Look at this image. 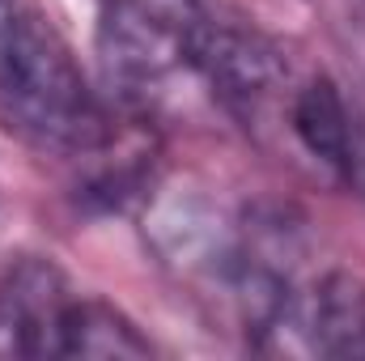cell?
Here are the masks:
<instances>
[{
    "label": "cell",
    "instance_id": "1",
    "mask_svg": "<svg viewBox=\"0 0 365 361\" xmlns=\"http://www.w3.org/2000/svg\"><path fill=\"white\" fill-rule=\"evenodd\" d=\"M0 119L56 153H93L110 136L77 60L21 0H0Z\"/></svg>",
    "mask_w": 365,
    "mask_h": 361
},
{
    "label": "cell",
    "instance_id": "2",
    "mask_svg": "<svg viewBox=\"0 0 365 361\" xmlns=\"http://www.w3.org/2000/svg\"><path fill=\"white\" fill-rule=\"evenodd\" d=\"M259 349L302 357H365V280L327 272L314 285H297L280 319L259 336Z\"/></svg>",
    "mask_w": 365,
    "mask_h": 361
},
{
    "label": "cell",
    "instance_id": "3",
    "mask_svg": "<svg viewBox=\"0 0 365 361\" xmlns=\"http://www.w3.org/2000/svg\"><path fill=\"white\" fill-rule=\"evenodd\" d=\"M187 68H195L212 86V93L247 123L280 93L289 77L284 56L264 34L208 21L204 13L187 30Z\"/></svg>",
    "mask_w": 365,
    "mask_h": 361
},
{
    "label": "cell",
    "instance_id": "4",
    "mask_svg": "<svg viewBox=\"0 0 365 361\" xmlns=\"http://www.w3.org/2000/svg\"><path fill=\"white\" fill-rule=\"evenodd\" d=\"M98 60H102V73L110 86L149 98L153 90L166 86L170 73H179L187 64V30L140 17V13L102 9Z\"/></svg>",
    "mask_w": 365,
    "mask_h": 361
},
{
    "label": "cell",
    "instance_id": "5",
    "mask_svg": "<svg viewBox=\"0 0 365 361\" xmlns=\"http://www.w3.org/2000/svg\"><path fill=\"white\" fill-rule=\"evenodd\" d=\"M73 302L64 272L47 260H21L0 280V349L17 357H56L60 319Z\"/></svg>",
    "mask_w": 365,
    "mask_h": 361
},
{
    "label": "cell",
    "instance_id": "6",
    "mask_svg": "<svg viewBox=\"0 0 365 361\" xmlns=\"http://www.w3.org/2000/svg\"><path fill=\"white\" fill-rule=\"evenodd\" d=\"M289 128L306 145L310 158H319L327 171H336L344 183L353 179V171H357L365 149H361V141H357L353 115L344 106V93L336 90L331 77H310L302 90L293 93Z\"/></svg>",
    "mask_w": 365,
    "mask_h": 361
},
{
    "label": "cell",
    "instance_id": "7",
    "mask_svg": "<svg viewBox=\"0 0 365 361\" xmlns=\"http://www.w3.org/2000/svg\"><path fill=\"white\" fill-rule=\"evenodd\" d=\"M149 353L153 345L110 302L73 293V302L64 306L56 357H149Z\"/></svg>",
    "mask_w": 365,
    "mask_h": 361
},
{
    "label": "cell",
    "instance_id": "8",
    "mask_svg": "<svg viewBox=\"0 0 365 361\" xmlns=\"http://www.w3.org/2000/svg\"><path fill=\"white\" fill-rule=\"evenodd\" d=\"M102 9H123V13H140V17H153V21H166V26H179L191 30L200 21V0H98Z\"/></svg>",
    "mask_w": 365,
    "mask_h": 361
},
{
    "label": "cell",
    "instance_id": "9",
    "mask_svg": "<svg viewBox=\"0 0 365 361\" xmlns=\"http://www.w3.org/2000/svg\"><path fill=\"white\" fill-rule=\"evenodd\" d=\"M349 183H357V187L365 191V153H361V162H357V171H353V179Z\"/></svg>",
    "mask_w": 365,
    "mask_h": 361
}]
</instances>
